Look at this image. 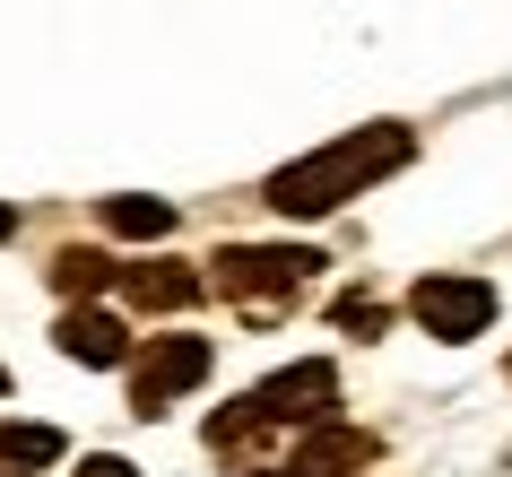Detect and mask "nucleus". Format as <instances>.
<instances>
[{"instance_id":"nucleus-8","label":"nucleus","mask_w":512,"mask_h":477,"mask_svg":"<svg viewBox=\"0 0 512 477\" xmlns=\"http://www.w3.org/2000/svg\"><path fill=\"white\" fill-rule=\"evenodd\" d=\"M113 287L131 295L139 313H183V304H200V278H191L183 261H148V269H122Z\"/></svg>"},{"instance_id":"nucleus-16","label":"nucleus","mask_w":512,"mask_h":477,"mask_svg":"<svg viewBox=\"0 0 512 477\" xmlns=\"http://www.w3.org/2000/svg\"><path fill=\"white\" fill-rule=\"evenodd\" d=\"M0 391H9V373H0Z\"/></svg>"},{"instance_id":"nucleus-10","label":"nucleus","mask_w":512,"mask_h":477,"mask_svg":"<svg viewBox=\"0 0 512 477\" xmlns=\"http://www.w3.org/2000/svg\"><path fill=\"white\" fill-rule=\"evenodd\" d=\"M113 278H122V261H113V252H87V243H70V252H53V287L61 295H105Z\"/></svg>"},{"instance_id":"nucleus-6","label":"nucleus","mask_w":512,"mask_h":477,"mask_svg":"<svg viewBox=\"0 0 512 477\" xmlns=\"http://www.w3.org/2000/svg\"><path fill=\"white\" fill-rule=\"evenodd\" d=\"M382 460V434H365V425H304V443H296V477H365Z\"/></svg>"},{"instance_id":"nucleus-7","label":"nucleus","mask_w":512,"mask_h":477,"mask_svg":"<svg viewBox=\"0 0 512 477\" xmlns=\"http://www.w3.org/2000/svg\"><path fill=\"white\" fill-rule=\"evenodd\" d=\"M53 339H61V356H70V365H96V373L131 356V330H122L113 313H96V304H70Z\"/></svg>"},{"instance_id":"nucleus-3","label":"nucleus","mask_w":512,"mask_h":477,"mask_svg":"<svg viewBox=\"0 0 512 477\" xmlns=\"http://www.w3.org/2000/svg\"><path fill=\"white\" fill-rule=\"evenodd\" d=\"M209 382V339H148L131 365V417H165V399H183Z\"/></svg>"},{"instance_id":"nucleus-2","label":"nucleus","mask_w":512,"mask_h":477,"mask_svg":"<svg viewBox=\"0 0 512 477\" xmlns=\"http://www.w3.org/2000/svg\"><path fill=\"white\" fill-rule=\"evenodd\" d=\"M217 278L209 287L226 295V304H243L252 321H270L287 295H304L313 287V269H322V252L313 243H235V252H217Z\"/></svg>"},{"instance_id":"nucleus-15","label":"nucleus","mask_w":512,"mask_h":477,"mask_svg":"<svg viewBox=\"0 0 512 477\" xmlns=\"http://www.w3.org/2000/svg\"><path fill=\"white\" fill-rule=\"evenodd\" d=\"M261 477H296V469H261Z\"/></svg>"},{"instance_id":"nucleus-1","label":"nucleus","mask_w":512,"mask_h":477,"mask_svg":"<svg viewBox=\"0 0 512 477\" xmlns=\"http://www.w3.org/2000/svg\"><path fill=\"white\" fill-rule=\"evenodd\" d=\"M408 148H417V139H408L400 122H365V131L330 139V148H313V157L278 165V174H270V209L278 217H330V209H348L365 183L400 174Z\"/></svg>"},{"instance_id":"nucleus-4","label":"nucleus","mask_w":512,"mask_h":477,"mask_svg":"<svg viewBox=\"0 0 512 477\" xmlns=\"http://www.w3.org/2000/svg\"><path fill=\"white\" fill-rule=\"evenodd\" d=\"M408 313L426 321L434 339H478L486 321H495V287L486 278H417Z\"/></svg>"},{"instance_id":"nucleus-12","label":"nucleus","mask_w":512,"mask_h":477,"mask_svg":"<svg viewBox=\"0 0 512 477\" xmlns=\"http://www.w3.org/2000/svg\"><path fill=\"white\" fill-rule=\"evenodd\" d=\"M339 330H348V339H382V330H391V304H382V295H339Z\"/></svg>"},{"instance_id":"nucleus-9","label":"nucleus","mask_w":512,"mask_h":477,"mask_svg":"<svg viewBox=\"0 0 512 477\" xmlns=\"http://www.w3.org/2000/svg\"><path fill=\"white\" fill-rule=\"evenodd\" d=\"M53 460H61V434H53V425H18V417H0V477L53 469Z\"/></svg>"},{"instance_id":"nucleus-13","label":"nucleus","mask_w":512,"mask_h":477,"mask_svg":"<svg viewBox=\"0 0 512 477\" xmlns=\"http://www.w3.org/2000/svg\"><path fill=\"white\" fill-rule=\"evenodd\" d=\"M79 477H139L131 460H113V451H96V460H79Z\"/></svg>"},{"instance_id":"nucleus-11","label":"nucleus","mask_w":512,"mask_h":477,"mask_svg":"<svg viewBox=\"0 0 512 477\" xmlns=\"http://www.w3.org/2000/svg\"><path fill=\"white\" fill-rule=\"evenodd\" d=\"M105 226H113V235H131V243H157V235H174V200L122 191V200H105Z\"/></svg>"},{"instance_id":"nucleus-14","label":"nucleus","mask_w":512,"mask_h":477,"mask_svg":"<svg viewBox=\"0 0 512 477\" xmlns=\"http://www.w3.org/2000/svg\"><path fill=\"white\" fill-rule=\"evenodd\" d=\"M9 235H18V209H0V243H9Z\"/></svg>"},{"instance_id":"nucleus-5","label":"nucleus","mask_w":512,"mask_h":477,"mask_svg":"<svg viewBox=\"0 0 512 477\" xmlns=\"http://www.w3.org/2000/svg\"><path fill=\"white\" fill-rule=\"evenodd\" d=\"M330 399H339V373H330L322 356H304V365L270 373V382L252 391V408H261L270 425H322V417H330Z\"/></svg>"}]
</instances>
